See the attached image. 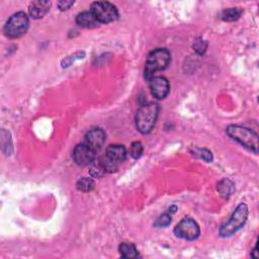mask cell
Listing matches in <instances>:
<instances>
[{"label":"cell","instance_id":"obj_1","mask_svg":"<svg viewBox=\"0 0 259 259\" xmlns=\"http://www.w3.org/2000/svg\"><path fill=\"white\" fill-rule=\"evenodd\" d=\"M226 133L231 139L240 145L255 154L258 153V135L252 130L242 126L231 125L226 129Z\"/></svg>","mask_w":259,"mask_h":259},{"label":"cell","instance_id":"obj_2","mask_svg":"<svg viewBox=\"0 0 259 259\" xmlns=\"http://www.w3.org/2000/svg\"><path fill=\"white\" fill-rule=\"evenodd\" d=\"M159 107L157 103H148L139 109L136 115V127L141 134H149L158 117Z\"/></svg>","mask_w":259,"mask_h":259},{"label":"cell","instance_id":"obj_3","mask_svg":"<svg viewBox=\"0 0 259 259\" xmlns=\"http://www.w3.org/2000/svg\"><path fill=\"white\" fill-rule=\"evenodd\" d=\"M171 61V55L167 49H156L152 51L148 55L145 66V78L149 81L154 77L155 73L162 71L169 65Z\"/></svg>","mask_w":259,"mask_h":259},{"label":"cell","instance_id":"obj_4","mask_svg":"<svg viewBox=\"0 0 259 259\" xmlns=\"http://www.w3.org/2000/svg\"><path fill=\"white\" fill-rule=\"evenodd\" d=\"M248 215H249V210L247 204L243 202L240 203L234 211V213L232 214L230 220L225 224V225H223L221 227L220 236L227 238L235 234L237 231H239L245 225Z\"/></svg>","mask_w":259,"mask_h":259},{"label":"cell","instance_id":"obj_5","mask_svg":"<svg viewBox=\"0 0 259 259\" xmlns=\"http://www.w3.org/2000/svg\"><path fill=\"white\" fill-rule=\"evenodd\" d=\"M29 20L26 12L20 11L12 14L4 26L3 31L5 36L11 39H16L25 34L29 29Z\"/></svg>","mask_w":259,"mask_h":259},{"label":"cell","instance_id":"obj_6","mask_svg":"<svg viewBox=\"0 0 259 259\" xmlns=\"http://www.w3.org/2000/svg\"><path fill=\"white\" fill-rule=\"evenodd\" d=\"M91 12L99 24H110L117 20L118 11L116 7L107 1H96L91 4Z\"/></svg>","mask_w":259,"mask_h":259},{"label":"cell","instance_id":"obj_7","mask_svg":"<svg viewBox=\"0 0 259 259\" xmlns=\"http://www.w3.org/2000/svg\"><path fill=\"white\" fill-rule=\"evenodd\" d=\"M173 232L178 238L193 241L199 238L201 234V229L198 225V223L194 219L184 218L175 226Z\"/></svg>","mask_w":259,"mask_h":259},{"label":"cell","instance_id":"obj_8","mask_svg":"<svg viewBox=\"0 0 259 259\" xmlns=\"http://www.w3.org/2000/svg\"><path fill=\"white\" fill-rule=\"evenodd\" d=\"M72 157L77 165L86 166L94 161L95 152H93L85 143L79 144L74 148Z\"/></svg>","mask_w":259,"mask_h":259},{"label":"cell","instance_id":"obj_9","mask_svg":"<svg viewBox=\"0 0 259 259\" xmlns=\"http://www.w3.org/2000/svg\"><path fill=\"white\" fill-rule=\"evenodd\" d=\"M152 95L157 99H164L170 90L168 80L163 76H154L149 80Z\"/></svg>","mask_w":259,"mask_h":259},{"label":"cell","instance_id":"obj_10","mask_svg":"<svg viewBox=\"0 0 259 259\" xmlns=\"http://www.w3.org/2000/svg\"><path fill=\"white\" fill-rule=\"evenodd\" d=\"M106 142V133L99 128L90 130L85 136V144L93 152H98Z\"/></svg>","mask_w":259,"mask_h":259},{"label":"cell","instance_id":"obj_11","mask_svg":"<svg viewBox=\"0 0 259 259\" xmlns=\"http://www.w3.org/2000/svg\"><path fill=\"white\" fill-rule=\"evenodd\" d=\"M51 2L50 1H32L29 6V15L34 20H39L44 17L50 10Z\"/></svg>","mask_w":259,"mask_h":259},{"label":"cell","instance_id":"obj_12","mask_svg":"<svg viewBox=\"0 0 259 259\" xmlns=\"http://www.w3.org/2000/svg\"><path fill=\"white\" fill-rule=\"evenodd\" d=\"M76 24L79 27L85 28V29H93L99 25V23L95 19L94 14L91 12V10L89 11L86 10V11L80 12L76 16Z\"/></svg>","mask_w":259,"mask_h":259},{"label":"cell","instance_id":"obj_13","mask_svg":"<svg viewBox=\"0 0 259 259\" xmlns=\"http://www.w3.org/2000/svg\"><path fill=\"white\" fill-rule=\"evenodd\" d=\"M107 156L116 163H122L127 158V150L123 145H111L107 149Z\"/></svg>","mask_w":259,"mask_h":259},{"label":"cell","instance_id":"obj_14","mask_svg":"<svg viewBox=\"0 0 259 259\" xmlns=\"http://www.w3.org/2000/svg\"><path fill=\"white\" fill-rule=\"evenodd\" d=\"M218 192L224 199H229L234 193V184L228 179L224 178L218 183Z\"/></svg>","mask_w":259,"mask_h":259},{"label":"cell","instance_id":"obj_15","mask_svg":"<svg viewBox=\"0 0 259 259\" xmlns=\"http://www.w3.org/2000/svg\"><path fill=\"white\" fill-rule=\"evenodd\" d=\"M119 253L124 258H137L139 256L136 246L132 243H122L119 245Z\"/></svg>","mask_w":259,"mask_h":259},{"label":"cell","instance_id":"obj_16","mask_svg":"<svg viewBox=\"0 0 259 259\" xmlns=\"http://www.w3.org/2000/svg\"><path fill=\"white\" fill-rule=\"evenodd\" d=\"M241 13H242V10H241L240 8L231 7V8L224 10L221 14V17H222V20L225 22H235L241 16Z\"/></svg>","mask_w":259,"mask_h":259},{"label":"cell","instance_id":"obj_17","mask_svg":"<svg viewBox=\"0 0 259 259\" xmlns=\"http://www.w3.org/2000/svg\"><path fill=\"white\" fill-rule=\"evenodd\" d=\"M94 186H95V183L93 179L89 177H82L76 183L77 189L79 192H82V193H89L93 191Z\"/></svg>","mask_w":259,"mask_h":259},{"label":"cell","instance_id":"obj_18","mask_svg":"<svg viewBox=\"0 0 259 259\" xmlns=\"http://www.w3.org/2000/svg\"><path fill=\"white\" fill-rule=\"evenodd\" d=\"M100 163V165L102 166V168L105 169L106 172H110V173H113V172H115L117 170V163L113 161L112 159H110L107 155L106 156H103L99 159L98 161Z\"/></svg>","mask_w":259,"mask_h":259},{"label":"cell","instance_id":"obj_19","mask_svg":"<svg viewBox=\"0 0 259 259\" xmlns=\"http://www.w3.org/2000/svg\"><path fill=\"white\" fill-rule=\"evenodd\" d=\"M194 155L200 157L201 159L204 160L205 162H212L213 161V154L208 149H201V148H195L193 151Z\"/></svg>","mask_w":259,"mask_h":259},{"label":"cell","instance_id":"obj_20","mask_svg":"<svg viewBox=\"0 0 259 259\" xmlns=\"http://www.w3.org/2000/svg\"><path fill=\"white\" fill-rule=\"evenodd\" d=\"M143 151H144V148L141 142H134L132 143L130 147L129 153L131 155V157H133L134 159H138L142 156Z\"/></svg>","mask_w":259,"mask_h":259},{"label":"cell","instance_id":"obj_21","mask_svg":"<svg viewBox=\"0 0 259 259\" xmlns=\"http://www.w3.org/2000/svg\"><path fill=\"white\" fill-rule=\"evenodd\" d=\"M90 175L91 177H94V178H100L102 177L103 175L106 174V171L105 169L102 168V166L100 165V163H96V164H92L91 167H90Z\"/></svg>","mask_w":259,"mask_h":259},{"label":"cell","instance_id":"obj_22","mask_svg":"<svg viewBox=\"0 0 259 259\" xmlns=\"http://www.w3.org/2000/svg\"><path fill=\"white\" fill-rule=\"evenodd\" d=\"M171 223V216L169 214H163L160 216L157 221L154 223V226L156 228H165L170 225Z\"/></svg>","mask_w":259,"mask_h":259},{"label":"cell","instance_id":"obj_23","mask_svg":"<svg viewBox=\"0 0 259 259\" xmlns=\"http://www.w3.org/2000/svg\"><path fill=\"white\" fill-rule=\"evenodd\" d=\"M194 49H195V51L197 52L198 54L202 55L205 52V50H206V43L202 39H199V40H197L195 42Z\"/></svg>","mask_w":259,"mask_h":259},{"label":"cell","instance_id":"obj_24","mask_svg":"<svg viewBox=\"0 0 259 259\" xmlns=\"http://www.w3.org/2000/svg\"><path fill=\"white\" fill-rule=\"evenodd\" d=\"M74 4V1H67V0H63V1L58 2V7L60 10L65 11L70 8Z\"/></svg>","mask_w":259,"mask_h":259},{"label":"cell","instance_id":"obj_25","mask_svg":"<svg viewBox=\"0 0 259 259\" xmlns=\"http://www.w3.org/2000/svg\"><path fill=\"white\" fill-rule=\"evenodd\" d=\"M252 256L254 257V258H257L258 257V255H257V246L254 248V250H253V254H252Z\"/></svg>","mask_w":259,"mask_h":259}]
</instances>
